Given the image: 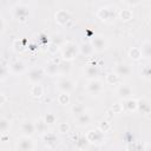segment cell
Masks as SVG:
<instances>
[{
    "label": "cell",
    "instance_id": "25",
    "mask_svg": "<svg viewBox=\"0 0 151 151\" xmlns=\"http://www.w3.org/2000/svg\"><path fill=\"white\" fill-rule=\"evenodd\" d=\"M118 17H119V19H120L122 21L127 22V21H130V20L133 18V13H132L131 9H122V11L118 13Z\"/></svg>",
    "mask_w": 151,
    "mask_h": 151
},
{
    "label": "cell",
    "instance_id": "31",
    "mask_svg": "<svg viewBox=\"0 0 151 151\" xmlns=\"http://www.w3.org/2000/svg\"><path fill=\"white\" fill-rule=\"evenodd\" d=\"M9 127H11V122L5 117H0V133L7 132Z\"/></svg>",
    "mask_w": 151,
    "mask_h": 151
},
{
    "label": "cell",
    "instance_id": "7",
    "mask_svg": "<svg viewBox=\"0 0 151 151\" xmlns=\"http://www.w3.org/2000/svg\"><path fill=\"white\" fill-rule=\"evenodd\" d=\"M104 88V85L103 83L99 80V79H90L87 85H86V91L90 93V94H99Z\"/></svg>",
    "mask_w": 151,
    "mask_h": 151
},
{
    "label": "cell",
    "instance_id": "3",
    "mask_svg": "<svg viewBox=\"0 0 151 151\" xmlns=\"http://www.w3.org/2000/svg\"><path fill=\"white\" fill-rule=\"evenodd\" d=\"M118 15V13L116 12V7L112 6H107V7H101L98 9L97 12V17L101 20V21H109L114 19Z\"/></svg>",
    "mask_w": 151,
    "mask_h": 151
},
{
    "label": "cell",
    "instance_id": "41",
    "mask_svg": "<svg viewBox=\"0 0 151 151\" xmlns=\"http://www.w3.org/2000/svg\"><path fill=\"white\" fill-rule=\"evenodd\" d=\"M5 29V21L2 19V17H0V33H2Z\"/></svg>",
    "mask_w": 151,
    "mask_h": 151
},
{
    "label": "cell",
    "instance_id": "19",
    "mask_svg": "<svg viewBox=\"0 0 151 151\" xmlns=\"http://www.w3.org/2000/svg\"><path fill=\"white\" fill-rule=\"evenodd\" d=\"M77 124L80 127L88 126L91 124V116L88 113H86V112H83L81 114L77 116Z\"/></svg>",
    "mask_w": 151,
    "mask_h": 151
},
{
    "label": "cell",
    "instance_id": "14",
    "mask_svg": "<svg viewBox=\"0 0 151 151\" xmlns=\"http://www.w3.org/2000/svg\"><path fill=\"white\" fill-rule=\"evenodd\" d=\"M99 72H100V70H99V67H98L96 64H87V65L85 66V68H84V74H85V77H86L88 80H90V79H96V78H98Z\"/></svg>",
    "mask_w": 151,
    "mask_h": 151
},
{
    "label": "cell",
    "instance_id": "43",
    "mask_svg": "<svg viewBox=\"0 0 151 151\" xmlns=\"http://www.w3.org/2000/svg\"><path fill=\"white\" fill-rule=\"evenodd\" d=\"M45 38H47V35H46V34H44V33H41V34H40V40H41L42 42L48 41V39H45Z\"/></svg>",
    "mask_w": 151,
    "mask_h": 151
},
{
    "label": "cell",
    "instance_id": "27",
    "mask_svg": "<svg viewBox=\"0 0 151 151\" xmlns=\"http://www.w3.org/2000/svg\"><path fill=\"white\" fill-rule=\"evenodd\" d=\"M129 57H130L132 60H134V61H138V60H140V59L143 58L139 47H132V48H130V51H129Z\"/></svg>",
    "mask_w": 151,
    "mask_h": 151
},
{
    "label": "cell",
    "instance_id": "30",
    "mask_svg": "<svg viewBox=\"0 0 151 151\" xmlns=\"http://www.w3.org/2000/svg\"><path fill=\"white\" fill-rule=\"evenodd\" d=\"M140 78H143L144 80H151V70L149 65H144L140 70Z\"/></svg>",
    "mask_w": 151,
    "mask_h": 151
},
{
    "label": "cell",
    "instance_id": "33",
    "mask_svg": "<svg viewBox=\"0 0 151 151\" xmlns=\"http://www.w3.org/2000/svg\"><path fill=\"white\" fill-rule=\"evenodd\" d=\"M88 144H90V143L87 142V139H86V137H85V136H81V137H79V138L76 140V146H77L78 149H80V150L87 149Z\"/></svg>",
    "mask_w": 151,
    "mask_h": 151
},
{
    "label": "cell",
    "instance_id": "5",
    "mask_svg": "<svg viewBox=\"0 0 151 151\" xmlns=\"http://www.w3.org/2000/svg\"><path fill=\"white\" fill-rule=\"evenodd\" d=\"M91 45L94 52H103L107 48V40L103 35H93L91 38Z\"/></svg>",
    "mask_w": 151,
    "mask_h": 151
},
{
    "label": "cell",
    "instance_id": "16",
    "mask_svg": "<svg viewBox=\"0 0 151 151\" xmlns=\"http://www.w3.org/2000/svg\"><path fill=\"white\" fill-rule=\"evenodd\" d=\"M20 130L22 132L24 136H28V137H32L35 132V126H34V123H32L31 120H24L20 125Z\"/></svg>",
    "mask_w": 151,
    "mask_h": 151
},
{
    "label": "cell",
    "instance_id": "6",
    "mask_svg": "<svg viewBox=\"0 0 151 151\" xmlns=\"http://www.w3.org/2000/svg\"><path fill=\"white\" fill-rule=\"evenodd\" d=\"M85 137H86V139L90 144H101L104 142V133L98 129L90 130L85 134Z\"/></svg>",
    "mask_w": 151,
    "mask_h": 151
},
{
    "label": "cell",
    "instance_id": "38",
    "mask_svg": "<svg viewBox=\"0 0 151 151\" xmlns=\"http://www.w3.org/2000/svg\"><path fill=\"white\" fill-rule=\"evenodd\" d=\"M111 111H112L113 113H122V112L124 111L123 104H120V103H114V104L112 105V107H111Z\"/></svg>",
    "mask_w": 151,
    "mask_h": 151
},
{
    "label": "cell",
    "instance_id": "22",
    "mask_svg": "<svg viewBox=\"0 0 151 151\" xmlns=\"http://www.w3.org/2000/svg\"><path fill=\"white\" fill-rule=\"evenodd\" d=\"M29 93L33 98H40L44 94V87L39 83H35V84L32 85V87L29 90Z\"/></svg>",
    "mask_w": 151,
    "mask_h": 151
},
{
    "label": "cell",
    "instance_id": "28",
    "mask_svg": "<svg viewBox=\"0 0 151 151\" xmlns=\"http://www.w3.org/2000/svg\"><path fill=\"white\" fill-rule=\"evenodd\" d=\"M83 112H85V106H84L81 103H77V104H74V105L71 107V113H72L74 117L81 114Z\"/></svg>",
    "mask_w": 151,
    "mask_h": 151
},
{
    "label": "cell",
    "instance_id": "29",
    "mask_svg": "<svg viewBox=\"0 0 151 151\" xmlns=\"http://www.w3.org/2000/svg\"><path fill=\"white\" fill-rule=\"evenodd\" d=\"M70 101H71L70 93H67V92H60V94L58 96V103L60 105H68Z\"/></svg>",
    "mask_w": 151,
    "mask_h": 151
},
{
    "label": "cell",
    "instance_id": "9",
    "mask_svg": "<svg viewBox=\"0 0 151 151\" xmlns=\"http://www.w3.org/2000/svg\"><path fill=\"white\" fill-rule=\"evenodd\" d=\"M57 88L60 91V92H67L70 93L73 88H74V83L67 78V77H63L60 78L58 81H57Z\"/></svg>",
    "mask_w": 151,
    "mask_h": 151
},
{
    "label": "cell",
    "instance_id": "21",
    "mask_svg": "<svg viewBox=\"0 0 151 151\" xmlns=\"http://www.w3.org/2000/svg\"><path fill=\"white\" fill-rule=\"evenodd\" d=\"M140 50V53H142V57L149 59L151 57V42L149 40H145L142 42V46L139 47Z\"/></svg>",
    "mask_w": 151,
    "mask_h": 151
},
{
    "label": "cell",
    "instance_id": "26",
    "mask_svg": "<svg viewBox=\"0 0 151 151\" xmlns=\"http://www.w3.org/2000/svg\"><path fill=\"white\" fill-rule=\"evenodd\" d=\"M34 126H35V132L42 134V133H45L47 131V126L48 125L45 123L44 119H39L37 123H34Z\"/></svg>",
    "mask_w": 151,
    "mask_h": 151
},
{
    "label": "cell",
    "instance_id": "37",
    "mask_svg": "<svg viewBox=\"0 0 151 151\" xmlns=\"http://www.w3.org/2000/svg\"><path fill=\"white\" fill-rule=\"evenodd\" d=\"M68 131H70V125H68V123H66V122L59 123V125H58V132H59V133L65 134V133H67Z\"/></svg>",
    "mask_w": 151,
    "mask_h": 151
},
{
    "label": "cell",
    "instance_id": "34",
    "mask_svg": "<svg viewBox=\"0 0 151 151\" xmlns=\"http://www.w3.org/2000/svg\"><path fill=\"white\" fill-rule=\"evenodd\" d=\"M98 130H100L103 133L109 132V131L111 130V124H110V122L106 120V119H103V120L98 124Z\"/></svg>",
    "mask_w": 151,
    "mask_h": 151
},
{
    "label": "cell",
    "instance_id": "15",
    "mask_svg": "<svg viewBox=\"0 0 151 151\" xmlns=\"http://www.w3.org/2000/svg\"><path fill=\"white\" fill-rule=\"evenodd\" d=\"M133 94V90L131 86L129 85H119L117 87V96L122 99V100H125V99H129L131 98Z\"/></svg>",
    "mask_w": 151,
    "mask_h": 151
},
{
    "label": "cell",
    "instance_id": "10",
    "mask_svg": "<svg viewBox=\"0 0 151 151\" xmlns=\"http://www.w3.org/2000/svg\"><path fill=\"white\" fill-rule=\"evenodd\" d=\"M8 68H9L11 73H13L15 76H19V74H22L26 71V64L20 59H15L8 65Z\"/></svg>",
    "mask_w": 151,
    "mask_h": 151
},
{
    "label": "cell",
    "instance_id": "11",
    "mask_svg": "<svg viewBox=\"0 0 151 151\" xmlns=\"http://www.w3.org/2000/svg\"><path fill=\"white\" fill-rule=\"evenodd\" d=\"M44 76H45L44 68H41V67H34V68H32V70L28 72L27 78H28V80H29L32 84H35V83H40V81L42 80Z\"/></svg>",
    "mask_w": 151,
    "mask_h": 151
},
{
    "label": "cell",
    "instance_id": "36",
    "mask_svg": "<svg viewBox=\"0 0 151 151\" xmlns=\"http://www.w3.org/2000/svg\"><path fill=\"white\" fill-rule=\"evenodd\" d=\"M9 74V68L8 66L0 64V80H5Z\"/></svg>",
    "mask_w": 151,
    "mask_h": 151
},
{
    "label": "cell",
    "instance_id": "1",
    "mask_svg": "<svg viewBox=\"0 0 151 151\" xmlns=\"http://www.w3.org/2000/svg\"><path fill=\"white\" fill-rule=\"evenodd\" d=\"M61 58L66 61H72L79 54V45L73 41H66L61 46Z\"/></svg>",
    "mask_w": 151,
    "mask_h": 151
},
{
    "label": "cell",
    "instance_id": "23",
    "mask_svg": "<svg viewBox=\"0 0 151 151\" xmlns=\"http://www.w3.org/2000/svg\"><path fill=\"white\" fill-rule=\"evenodd\" d=\"M42 140L47 145H53V144L57 143V136H55L54 132L46 131L45 133H42Z\"/></svg>",
    "mask_w": 151,
    "mask_h": 151
},
{
    "label": "cell",
    "instance_id": "35",
    "mask_svg": "<svg viewBox=\"0 0 151 151\" xmlns=\"http://www.w3.org/2000/svg\"><path fill=\"white\" fill-rule=\"evenodd\" d=\"M42 119L45 120V123H46L47 125H53V124L57 122V116H55L54 113H51V112H50V113H46Z\"/></svg>",
    "mask_w": 151,
    "mask_h": 151
},
{
    "label": "cell",
    "instance_id": "42",
    "mask_svg": "<svg viewBox=\"0 0 151 151\" xmlns=\"http://www.w3.org/2000/svg\"><path fill=\"white\" fill-rule=\"evenodd\" d=\"M113 114H114V113H113L111 110H109V111L106 112V120H109V122H110V120H111V118L113 117Z\"/></svg>",
    "mask_w": 151,
    "mask_h": 151
},
{
    "label": "cell",
    "instance_id": "40",
    "mask_svg": "<svg viewBox=\"0 0 151 151\" xmlns=\"http://www.w3.org/2000/svg\"><path fill=\"white\" fill-rule=\"evenodd\" d=\"M6 101H7V97H6V94L0 93V105L6 104Z\"/></svg>",
    "mask_w": 151,
    "mask_h": 151
},
{
    "label": "cell",
    "instance_id": "2",
    "mask_svg": "<svg viewBox=\"0 0 151 151\" xmlns=\"http://www.w3.org/2000/svg\"><path fill=\"white\" fill-rule=\"evenodd\" d=\"M12 15L14 19H17L21 22H25L29 15V8H28V6H26L24 4H18L12 8Z\"/></svg>",
    "mask_w": 151,
    "mask_h": 151
},
{
    "label": "cell",
    "instance_id": "18",
    "mask_svg": "<svg viewBox=\"0 0 151 151\" xmlns=\"http://www.w3.org/2000/svg\"><path fill=\"white\" fill-rule=\"evenodd\" d=\"M123 109H124V111L130 112V113L136 112L137 111V99H133L132 97L129 99H125L124 104H123Z\"/></svg>",
    "mask_w": 151,
    "mask_h": 151
},
{
    "label": "cell",
    "instance_id": "20",
    "mask_svg": "<svg viewBox=\"0 0 151 151\" xmlns=\"http://www.w3.org/2000/svg\"><path fill=\"white\" fill-rule=\"evenodd\" d=\"M93 52H94V50H93V47H92V45H91L90 41L83 42L81 45H79V53H81L83 55L88 57V55H91Z\"/></svg>",
    "mask_w": 151,
    "mask_h": 151
},
{
    "label": "cell",
    "instance_id": "13",
    "mask_svg": "<svg viewBox=\"0 0 151 151\" xmlns=\"http://www.w3.org/2000/svg\"><path fill=\"white\" fill-rule=\"evenodd\" d=\"M131 66L126 63H119L114 66V73L119 77V78H125L129 77L131 74Z\"/></svg>",
    "mask_w": 151,
    "mask_h": 151
},
{
    "label": "cell",
    "instance_id": "39",
    "mask_svg": "<svg viewBox=\"0 0 151 151\" xmlns=\"http://www.w3.org/2000/svg\"><path fill=\"white\" fill-rule=\"evenodd\" d=\"M129 6H132V7H134V6H138L140 2H142V0H124Z\"/></svg>",
    "mask_w": 151,
    "mask_h": 151
},
{
    "label": "cell",
    "instance_id": "17",
    "mask_svg": "<svg viewBox=\"0 0 151 151\" xmlns=\"http://www.w3.org/2000/svg\"><path fill=\"white\" fill-rule=\"evenodd\" d=\"M45 71V74L50 76V77H55L58 74H60V71H59V64L54 63V61H50L46 67L44 68Z\"/></svg>",
    "mask_w": 151,
    "mask_h": 151
},
{
    "label": "cell",
    "instance_id": "4",
    "mask_svg": "<svg viewBox=\"0 0 151 151\" xmlns=\"http://www.w3.org/2000/svg\"><path fill=\"white\" fill-rule=\"evenodd\" d=\"M15 147L18 150H21V151H31V150H34L35 149V145H34V142L32 140L31 137L22 134L20 138L17 139Z\"/></svg>",
    "mask_w": 151,
    "mask_h": 151
},
{
    "label": "cell",
    "instance_id": "32",
    "mask_svg": "<svg viewBox=\"0 0 151 151\" xmlns=\"http://www.w3.org/2000/svg\"><path fill=\"white\" fill-rule=\"evenodd\" d=\"M106 83L109 85H117L119 83V77L114 73V72H111V73H107L106 74Z\"/></svg>",
    "mask_w": 151,
    "mask_h": 151
},
{
    "label": "cell",
    "instance_id": "12",
    "mask_svg": "<svg viewBox=\"0 0 151 151\" xmlns=\"http://www.w3.org/2000/svg\"><path fill=\"white\" fill-rule=\"evenodd\" d=\"M137 111H139L143 116H149L151 112V103L147 98L143 97L137 99Z\"/></svg>",
    "mask_w": 151,
    "mask_h": 151
},
{
    "label": "cell",
    "instance_id": "8",
    "mask_svg": "<svg viewBox=\"0 0 151 151\" xmlns=\"http://www.w3.org/2000/svg\"><path fill=\"white\" fill-rule=\"evenodd\" d=\"M55 21L58 25L60 26H66L71 20H72V15L68 11H65V9H59L55 12Z\"/></svg>",
    "mask_w": 151,
    "mask_h": 151
},
{
    "label": "cell",
    "instance_id": "24",
    "mask_svg": "<svg viewBox=\"0 0 151 151\" xmlns=\"http://www.w3.org/2000/svg\"><path fill=\"white\" fill-rule=\"evenodd\" d=\"M12 48H13V51L17 52V53L24 52L25 48H26V42H25V40H22V39H15V40L13 41V44H12Z\"/></svg>",
    "mask_w": 151,
    "mask_h": 151
}]
</instances>
